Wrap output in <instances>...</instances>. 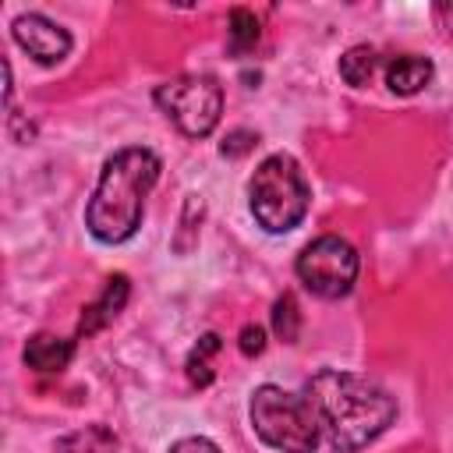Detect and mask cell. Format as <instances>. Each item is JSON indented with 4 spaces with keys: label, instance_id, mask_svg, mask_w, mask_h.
Masks as SVG:
<instances>
[{
    "label": "cell",
    "instance_id": "obj_6",
    "mask_svg": "<svg viewBox=\"0 0 453 453\" xmlns=\"http://www.w3.org/2000/svg\"><path fill=\"white\" fill-rule=\"evenodd\" d=\"M294 269H297V280L315 297L336 301V297L350 294V287L357 280V251L350 241H343L336 234H322L301 248Z\"/></svg>",
    "mask_w": 453,
    "mask_h": 453
},
{
    "label": "cell",
    "instance_id": "obj_8",
    "mask_svg": "<svg viewBox=\"0 0 453 453\" xmlns=\"http://www.w3.org/2000/svg\"><path fill=\"white\" fill-rule=\"evenodd\" d=\"M127 294H131L127 276H124V273L110 276V280H106V287H103V294H99V297L81 311V319H78V336H92V333H99L103 326H110V322L124 311Z\"/></svg>",
    "mask_w": 453,
    "mask_h": 453
},
{
    "label": "cell",
    "instance_id": "obj_4",
    "mask_svg": "<svg viewBox=\"0 0 453 453\" xmlns=\"http://www.w3.org/2000/svg\"><path fill=\"white\" fill-rule=\"evenodd\" d=\"M251 425L265 446L283 453H315L322 439L308 400L280 386H258L251 393Z\"/></svg>",
    "mask_w": 453,
    "mask_h": 453
},
{
    "label": "cell",
    "instance_id": "obj_13",
    "mask_svg": "<svg viewBox=\"0 0 453 453\" xmlns=\"http://www.w3.org/2000/svg\"><path fill=\"white\" fill-rule=\"evenodd\" d=\"M226 42L234 57H244L255 42H258V18L248 7H234L230 21H226Z\"/></svg>",
    "mask_w": 453,
    "mask_h": 453
},
{
    "label": "cell",
    "instance_id": "obj_17",
    "mask_svg": "<svg viewBox=\"0 0 453 453\" xmlns=\"http://www.w3.org/2000/svg\"><path fill=\"white\" fill-rule=\"evenodd\" d=\"M262 350H265V329L248 322V326L241 329V354H244V357H255V354H262Z\"/></svg>",
    "mask_w": 453,
    "mask_h": 453
},
{
    "label": "cell",
    "instance_id": "obj_12",
    "mask_svg": "<svg viewBox=\"0 0 453 453\" xmlns=\"http://www.w3.org/2000/svg\"><path fill=\"white\" fill-rule=\"evenodd\" d=\"M375 67H379V53H375L372 46H350V50L340 57V74H343V81L354 85V88H365V85L372 81Z\"/></svg>",
    "mask_w": 453,
    "mask_h": 453
},
{
    "label": "cell",
    "instance_id": "obj_10",
    "mask_svg": "<svg viewBox=\"0 0 453 453\" xmlns=\"http://www.w3.org/2000/svg\"><path fill=\"white\" fill-rule=\"evenodd\" d=\"M432 74H435V67L421 53H400V57H393L386 64V85H389L393 96H414V92H421L432 81Z\"/></svg>",
    "mask_w": 453,
    "mask_h": 453
},
{
    "label": "cell",
    "instance_id": "obj_1",
    "mask_svg": "<svg viewBox=\"0 0 453 453\" xmlns=\"http://www.w3.org/2000/svg\"><path fill=\"white\" fill-rule=\"evenodd\" d=\"M304 400L315 411L319 432L336 453H357L375 442L396 418V400L372 379L322 368L308 379Z\"/></svg>",
    "mask_w": 453,
    "mask_h": 453
},
{
    "label": "cell",
    "instance_id": "obj_5",
    "mask_svg": "<svg viewBox=\"0 0 453 453\" xmlns=\"http://www.w3.org/2000/svg\"><path fill=\"white\" fill-rule=\"evenodd\" d=\"M156 106L188 138H205L223 113V85L212 74H180L156 88Z\"/></svg>",
    "mask_w": 453,
    "mask_h": 453
},
{
    "label": "cell",
    "instance_id": "obj_15",
    "mask_svg": "<svg viewBox=\"0 0 453 453\" xmlns=\"http://www.w3.org/2000/svg\"><path fill=\"white\" fill-rule=\"evenodd\" d=\"M273 329L283 343H297V333H301V308H297V297L294 294H283L276 297L273 304Z\"/></svg>",
    "mask_w": 453,
    "mask_h": 453
},
{
    "label": "cell",
    "instance_id": "obj_7",
    "mask_svg": "<svg viewBox=\"0 0 453 453\" xmlns=\"http://www.w3.org/2000/svg\"><path fill=\"white\" fill-rule=\"evenodd\" d=\"M14 32V42L39 64H60L67 53H71V35L67 28H60L57 21H50L46 14H21L14 18L11 25Z\"/></svg>",
    "mask_w": 453,
    "mask_h": 453
},
{
    "label": "cell",
    "instance_id": "obj_16",
    "mask_svg": "<svg viewBox=\"0 0 453 453\" xmlns=\"http://www.w3.org/2000/svg\"><path fill=\"white\" fill-rule=\"evenodd\" d=\"M255 142H258V138H255V131H230V134L223 138L219 152H223V156H244Z\"/></svg>",
    "mask_w": 453,
    "mask_h": 453
},
{
    "label": "cell",
    "instance_id": "obj_18",
    "mask_svg": "<svg viewBox=\"0 0 453 453\" xmlns=\"http://www.w3.org/2000/svg\"><path fill=\"white\" fill-rule=\"evenodd\" d=\"M170 453H219V446L209 442V439H202V435H188V439H177L170 446Z\"/></svg>",
    "mask_w": 453,
    "mask_h": 453
},
{
    "label": "cell",
    "instance_id": "obj_2",
    "mask_svg": "<svg viewBox=\"0 0 453 453\" xmlns=\"http://www.w3.org/2000/svg\"><path fill=\"white\" fill-rule=\"evenodd\" d=\"M159 170L163 166L152 149L131 145V149L113 152L103 163L99 184L85 209L88 234L103 244H120V241L134 237V230L142 226L145 198L159 180Z\"/></svg>",
    "mask_w": 453,
    "mask_h": 453
},
{
    "label": "cell",
    "instance_id": "obj_9",
    "mask_svg": "<svg viewBox=\"0 0 453 453\" xmlns=\"http://www.w3.org/2000/svg\"><path fill=\"white\" fill-rule=\"evenodd\" d=\"M74 357V340L53 336V333H35L25 343V365L39 375H60Z\"/></svg>",
    "mask_w": 453,
    "mask_h": 453
},
{
    "label": "cell",
    "instance_id": "obj_14",
    "mask_svg": "<svg viewBox=\"0 0 453 453\" xmlns=\"http://www.w3.org/2000/svg\"><path fill=\"white\" fill-rule=\"evenodd\" d=\"M212 354H219V336L216 333H205L198 343H195V350L188 354V379H191V386H198V389H205L209 382H212V368H209V357Z\"/></svg>",
    "mask_w": 453,
    "mask_h": 453
},
{
    "label": "cell",
    "instance_id": "obj_3",
    "mask_svg": "<svg viewBox=\"0 0 453 453\" xmlns=\"http://www.w3.org/2000/svg\"><path fill=\"white\" fill-rule=\"evenodd\" d=\"M248 195H251V212H255L258 226H265L269 234L294 230L304 219L308 198H311L297 159L287 152H273L258 163V170L248 184Z\"/></svg>",
    "mask_w": 453,
    "mask_h": 453
},
{
    "label": "cell",
    "instance_id": "obj_11",
    "mask_svg": "<svg viewBox=\"0 0 453 453\" xmlns=\"http://www.w3.org/2000/svg\"><path fill=\"white\" fill-rule=\"evenodd\" d=\"M60 453H117V435L106 425H85L57 442Z\"/></svg>",
    "mask_w": 453,
    "mask_h": 453
}]
</instances>
